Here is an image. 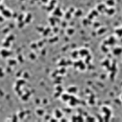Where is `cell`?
<instances>
[]
</instances>
